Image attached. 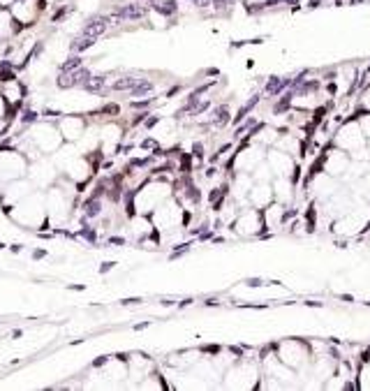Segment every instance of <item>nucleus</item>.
Segmentation results:
<instances>
[{"label": "nucleus", "instance_id": "obj_5", "mask_svg": "<svg viewBox=\"0 0 370 391\" xmlns=\"http://www.w3.org/2000/svg\"><path fill=\"white\" fill-rule=\"evenodd\" d=\"M151 9H155V12H158V14H162V16H171V14H176L178 2H176V0H165V2H155V0H153Z\"/></svg>", "mask_w": 370, "mask_h": 391}, {"label": "nucleus", "instance_id": "obj_16", "mask_svg": "<svg viewBox=\"0 0 370 391\" xmlns=\"http://www.w3.org/2000/svg\"><path fill=\"white\" fill-rule=\"evenodd\" d=\"M158 123H160V116H151V121H146V128L151 130V128H155Z\"/></svg>", "mask_w": 370, "mask_h": 391}, {"label": "nucleus", "instance_id": "obj_15", "mask_svg": "<svg viewBox=\"0 0 370 391\" xmlns=\"http://www.w3.org/2000/svg\"><path fill=\"white\" fill-rule=\"evenodd\" d=\"M113 266H116V264H113V261H104V264H102V266H100V273H109V271H111Z\"/></svg>", "mask_w": 370, "mask_h": 391}, {"label": "nucleus", "instance_id": "obj_6", "mask_svg": "<svg viewBox=\"0 0 370 391\" xmlns=\"http://www.w3.org/2000/svg\"><path fill=\"white\" fill-rule=\"evenodd\" d=\"M155 91V84L153 81H148V79H139V84L130 91V95L132 98H144V95H148V93Z\"/></svg>", "mask_w": 370, "mask_h": 391}, {"label": "nucleus", "instance_id": "obj_7", "mask_svg": "<svg viewBox=\"0 0 370 391\" xmlns=\"http://www.w3.org/2000/svg\"><path fill=\"white\" fill-rule=\"evenodd\" d=\"M136 84H139V79L136 77H121L118 81H113L111 84V91H128L130 93Z\"/></svg>", "mask_w": 370, "mask_h": 391}, {"label": "nucleus", "instance_id": "obj_2", "mask_svg": "<svg viewBox=\"0 0 370 391\" xmlns=\"http://www.w3.org/2000/svg\"><path fill=\"white\" fill-rule=\"evenodd\" d=\"M148 12H151V5H141V2H128V5L116 7V12H113V14L118 16L121 21H139V19H144Z\"/></svg>", "mask_w": 370, "mask_h": 391}, {"label": "nucleus", "instance_id": "obj_9", "mask_svg": "<svg viewBox=\"0 0 370 391\" xmlns=\"http://www.w3.org/2000/svg\"><path fill=\"white\" fill-rule=\"evenodd\" d=\"M81 63H83V61H81V54H72L67 61L61 65V72H72V69L81 67Z\"/></svg>", "mask_w": 370, "mask_h": 391}, {"label": "nucleus", "instance_id": "obj_14", "mask_svg": "<svg viewBox=\"0 0 370 391\" xmlns=\"http://www.w3.org/2000/svg\"><path fill=\"white\" fill-rule=\"evenodd\" d=\"M135 303H141V299L139 296H132V299H123L121 306H135Z\"/></svg>", "mask_w": 370, "mask_h": 391}, {"label": "nucleus", "instance_id": "obj_24", "mask_svg": "<svg viewBox=\"0 0 370 391\" xmlns=\"http://www.w3.org/2000/svg\"><path fill=\"white\" fill-rule=\"evenodd\" d=\"M141 146H144V148H155V141H153V139H146Z\"/></svg>", "mask_w": 370, "mask_h": 391}, {"label": "nucleus", "instance_id": "obj_17", "mask_svg": "<svg viewBox=\"0 0 370 391\" xmlns=\"http://www.w3.org/2000/svg\"><path fill=\"white\" fill-rule=\"evenodd\" d=\"M109 243H113V246H125V238L113 236V238H109Z\"/></svg>", "mask_w": 370, "mask_h": 391}, {"label": "nucleus", "instance_id": "obj_21", "mask_svg": "<svg viewBox=\"0 0 370 391\" xmlns=\"http://www.w3.org/2000/svg\"><path fill=\"white\" fill-rule=\"evenodd\" d=\"M282 5H292V7H301V0H282Z\"/></svg>", "mask_w": 370, "mask_h": 391}, {"label": "nucleus", "instance_id": "obj_19", "mask_svg": "<svg viewBox=\"0 0 370 391\" xmlns=\"http://www.w3.org/2000/svg\"><path fill=\"white\" fill-rule=\"evenodd\" d=\"M106 361H109V357H100L98 361H93V366H95V368H100V366H104Z\"/></svg>", "mask_w": 370, "mask_h": 391}, {"label": "nucleus", "instance_id": "obj_8", "mask_svg": "<svg viewBox=\"0 0 370 391\" xmlns=\"http://www.w3.org/2000/svg\"><path fill=\"white\" fill-rule=\"evenodd\" d=\"M104 86H106V77L104 74H98V77H91L88 79V84L83 86L88 93H102L104 91Z\"/></svg>", "mask_w": 370, "mask_h": 391}, {"label": "nucleus", "instance_id": "obj_20", "mask_svg": "<svg viewBox=\"0 0 370 391\" xmlns=\"http://www.w3.org/2000/svg\"><path fill=\"white\" fill-rule=\"evenodd\" d=\"M46 257V250H35L33 253V260H44Z\"/></svg>", "mask_w": 370, "mask_h": 391}, {"label": "nucleus", "instance_id": "obj_11", "mask_svg": "<svg viewBox=\"0 0 370 391\" xmlns=\"http://www.w3.org/2000/svg\"><path fill=\"white\" fill-rule=\"evenodd\" d=\"M79 234H81V236L86 238V241H88V243H95V241H98V234H95V231H93L91 227H83V229L79 231Z\"/></svg>", "mask_w": 370, "mask_h": 391}, {"label": "nucleus", "instance_id": "obj_4", "mask_svg": "<svg viewBox=\"0 0 370 391\" xmlns=\"http://www.w3.org/2000/svg\"><path fill=\"white\" fill-rule=\"evenodd\" d=\"M95 42H98V37H88V35H81V33H79V35L69 42V51H72V54H83V51H88Z\"/></svg>", "mask_w": 370, "mask_h": 391}, {"label": "nucleus", "instance_id": "obj_22", "mask_svg": "<svg viewBox=\"0 0 370 391\" xmlns=\"http://www.w3.org/2000/svg\"><path fill=\"white\" fill-rule=\"evenodd\" d=\"M67 290H76V292H83L86 285H67Z\"/></svg>", "mask_w": 370, "mask_h": 391}, {"label": "nucleus", "instance_id": "obj_18", "mask_svg": "<svg viewBox=\"0 0 370 391\" xmlns=\"http://www.w3.org/2000/svg\"><path fill=\"white\" fill-rule=\"evenodd\" d=\"M153 100H144V102H132V107L135 109H144V107H148Z\"/></svg>", "mask_w": 370, "mask_h": 391}, {"label": "nucleus", "instance_id": "obj_23", "mask_svg": "<svg viewBox=\"0 0 370 391\" xmlns=\"http://www.w3.org/2000/svg\"><path fill=\"white\" fill-rule=\"evenodd\" d=\"M21 248H23L21 243H14V246H9V250H12V253L16 255V253H21Z\"/></svg>", "mask_w": 370, "mask_h": 391}, {"label": "nucleus", "instance_id": "obj_3", "mask_svg": "<svg viewBox=\"0 0 370 391\" xmlns=\"http://www.w3.org/2000/svg\"><path fill=\"white\" fill-rule=\"evenodd\" d=\"M109 26H111V19H109V14H106V16H93L91 21L83 26L81 35H88V37H100V35H104V33L109 31Z\"/></svg>", "mask_w": 370, "mask_h": 391}, {"label": "nucleus", "instance_id": "obj_26", "mask_svg": "<svg viewBox=\"0 0 370 391\" xmlns=\"http://www.w3.org/2000/svg\"><path fill=\"white\" fill-rule=\"evenodd\" d=\"M2 248H5V243H0V250H2Z\"/></svg>", "mask_w": 370, "mask_h": 391}, {"label": "nucleus", "instance_id": "obj_13", "mask_svg": "<svg viewBox=\"0 0 370 391\" xmlns=\"http://www.w3.org/2000/svg\"><path fill=\"white\" fill-rule=\"evenodd\" d=\"M35 121H37V114H35V111H26V114H23V123H35Z\"/></svg>", "mask_w": 370, "mask_h": 391}, {"label": "nucleus", "instance_id": "obj_25", "mask_svg": "<svg viewBox=\"0 0 370 391\" xmlns=\"http://www.w3.org/2000/svg\"><path fill=\"white\" fill-rule=\"evenodd\" d=\"M148 324H151V322H141V324H136L135 329H136V331H141V329H146V326H148Z\"/></svg>", "mask_w": 370, "mask_h": 391}, {"label": "nucleus", "instance_id": "obj_12", "mask_svg": "<svg viewBox=\"0 0 370 391\" xmlns=\"http://www.w3.org/2000/svg\"><path fill=\"white\" fill-rule=\"evenodd\" d=\"M72 12V7H61L58 12H53V16H51V21L56 23V21H61V19H65V16Z\"/></svg>", "mask_w": 370, "mask_h": 391}, {"label": "nucleus", "instance_id": "obj_10", "mask_svg": "<svg viewBox=\"0 0 370 391\" xmlns=\"http://www.w3.org/2000/svg\"><path fill=\"white\" fill-rule=\"evenodd\" d=\"M83 208H86V215H88V218H95V215L100 213V208H102V206H100L98 197H93V199L86 201V206H83Z\"/></svg>", "mask_w": 370, "mask_h": 391}, {"label": "nucleus", "instance_id": "obj_1", "mask_svg": "<svg viewBox=\"0 0 370 391\" xmlns=\"http://www.w3.org/2000/svg\"><path fill=\"white\" fill-rule=\"evenodd\" d=\"M91 69L88 67H76L72 72H61V79H58V88H74V86H86L88 79H91Z\"/></svg>", "mask_w": 370, "mask_h": 391}]
</instances>
